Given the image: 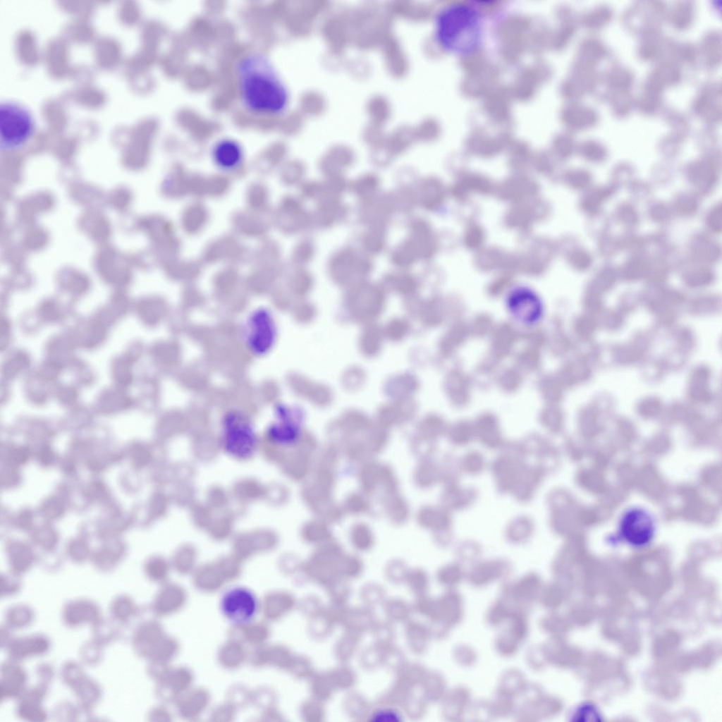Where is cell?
<instances>
[{"instance_id":"obj_9","label":"cell","mask_w":722,"mask_h":722,"mask_svg":"<svg viewBox=\"0 0 722 722\" xmlns=\"http://www.w3.org/2000/svg\"><path fill=\"white\" fill-rule=\"evenodd\" d=\"M220 607L224 616L235 625L250 622L256 616L258 601L256 596L247 588L236 587L223 595Z\"/></svg>"},{"instance_id":"obj_20","label":"cell","mask_w":722,"mask_h":722,"mask_svg":"<svg viewBox=\"0 0 722 722\" xmlns=\"http://www.w3.org/2000/svg\"><path fill=\"white\" fill-rule=\"evenodd\" d=\"M35 613L33 608L25 604L10 606L5 611L4 623L14 631L29 628L34 622Z\"/></svg>"},{"instance_id":"obj_4","label":"cell","mask_w":722,"mask_h":722,"mask_svg":"<svg viewBox=\"0 0 722 722\" xmlns=\"http://www.w3.org/2000/svg\"><path fill=\"white\" fill-rule=\"evenodd\" d=\"M242 339L247 350L253 356L269 355L277 340V324L272 312L264 307L252 310L242 326Z\"/></svg>"},{"instance_id":"obj_11","label":"cell","mask_w":722,"mask_h":722,"mask_svg":"<svg viewBox=\"0 0 722 722\" xmlns=\"http://www.w3.org/2000/svg\"><path fill=\"white\" fill-rule=\"evenodd\" d=\"M102 617L99 605L86 598L71 599L64 604L61 610L62 622L69 628L85 625L91 627Z\"/></svg>"},{"instance_id":"obj_32","label":"cell","mask_w":722,"mask_h":722,"mask_svg":"<svg viewBox=\"0 0 722 722\" xmlns=\"http://www.w3.org/2000/svg\"><path fill=\"white\" fill-rule=\"evenodd\" d=\"M330 463L322 462L314 472L313 484L329 491H332L335 483L334 475Z\"/></svg>"},{"instance_id":"obj_7","label":"cell","mask_w":722,"mask_h":722,"mask_svg":"<svg viewBox=\"0 0 722 722\" xmlns=\"http://www.w3.org/2000/svg\"><path fill=\"white\" fill-rule=\"evenodd\" d=\"M654 522L648 512L631 508L620 519L618 536L623 542L635 548L647 546L654 535Z\"/></svg>"},{"instance_id":"obj_18","label":"cell","mask_w":722,"mask_h":722,"mask_svg":"<svg viewBox=\"0 0 722 722\" xmlns=\"http://www.w3.org/2000/svg\"><path fill=\"white\" fill-rule=\"evenodd\" d=\"M109 611L110 618L119 625H126L133 623L137 606L130 595L120 594L111 601Z\"/></svg>"},{"instance_id":"obj_24","label":"cell","mask_w":722,"mask_h":722,"mask_svg":"<svg viewBox=\"0 0 722 722\" xmlns=\"http://www.w3.org/2000/svg\"><path fill=\"white\" fill-rule=\"evenodd\" d=\"M104 648L92 638L85 642L78 651L80 662L84 666H97L102 660Z\"/></svg>"},{"instance_id":"obj_23","label":"cell","mask_w":722,"mask_h":722,"mask_svg":"<svg viewBox=\"0 0 722 722\" xmlns=\"http://www.w3.org/2000/svg\"><path fill=\"white\" fill-rule=\"evenodd\" d=\"M15 713L20 719L29 722H44L49 717L42 704L16 701Z\"/></svg>"},{"instance_id":"obj_31","label":"cell","mask_w":722,"mask_h":722,"mask_svg":"<svg viewBox=\"0 0 722 722\" xmlns=\"http://www.w3.org/2000/svg\"><path fill=\"white\" fill-rule=\"evenodd\" d=\"M49 690V685L37 682L32 686H27L16 701L34 704H42Z\"/></svg>"},{"instance_id":"obj_10","label":"cell","mask_w":722,"mask_h":722,"mask_svg":"<svg viewBox=\"0 0 722 722\" xmlns=\"http://www.w3.org/2000/svg\"><path fill=\"white\" fill-rule=\"evenodd\" d=\"M372 270L371 262L352 248L336 252L329 263L332 277L338 282H347L367 275Z\"/></svg>"},{"instance_id":"obj_19","label":"cell","mask_w":722,"mask_h":722,"mask_svg":"<svg viewBox=\"0 0 722 722\" xmlns=\"http://www.w3.org/2000/svg\"><path fill=\"white\" fill-rule=\"evenodd\" d=\"M345 213V208L338 197H329L320 200L315 217L320 226L329 228L341 220Z\"/></svg>"},{"instance_id":"obj_12","label":"cell","mask_w":722,"mask_h":722,"mask_svg":"<svg viewBox=\"0 0 722 722\" xmlns=\"http://www.w3.org/2000/svg\"><path fill=\"white\" fill-rule=\"evenodd\" d=\"M1 701L17 699L27 686L28 674L21 662L7 658L1 666Z\"/></svg>"},{"instance_id":"obj_37","label":"cell","mask_w":722,"mask_h":722,"mask_svg":"<svg viewBox=\"0 0 722 722\" xmlns=\"http://www.w3.org/2000/svg\"><path fill=\"white\" fill-rule=\"evenodd\" d=\"M14 630H12L5 623L2 624L0 628V645L1 649H6L8 645L16 637L13 634Z\"/></svg>"},{"instance_id":"obj_2","label":"cell","mask_w":722,"mask_h":722,"mask_svg":"<svg viewBox=\"0 0 722 722\" xmlns=\"http://www.w3.org/2000/svg\"><path fill=\"white\" fill-rule=\"evenodd\" d=\"M484 17L480 8L472 4H453L436 14L434 36L444 51L456 56H467L481 46Z\"/></svg>"},{"instance_id":"obj_6","label":"cell","mask_w":722,"mask_h":722,"mask_svg":"<svg viewBox=\"0 0 722 722\" xmlns=\"http://www.w3.org/2000/svg\"><path fill=\"white\" fill-rule=\"evenodd\" d=\"M268 441L279 448L298 445L301 436L298 415L293 409L278 403L274 409V418L266 429Z\"/></svg>"},{"instance_id":"obj_21","label":"cell","mask_w":722,"mask_h":722,"mask_svg":"<svg viewBox=\"0 0 722 722\" xmlns=\"http://www.w3.org/2000/svg\"><path fill=\"white\" fill-rule=\"evenodd\" d=\"M91 628L92 639L104 647L121 637L119 625L111 618L102 617Z\"/></svg>"},{"instance_id":"obj_17","label":"cell","mask_w":722,"mask_h":722,"mask_svg":"<svg viewBox=\"0 0 722 722\" xmlns=\"http://www.w3.org/2000/svg\"><path fill=\"white\" fill-rule=\"evenodd\" d=\"M71 690L75 693L78 706L89 711H92L102 696V690L99 683L87 675Z\"/></svg>"},{"instance_id":"obj_15","label":"cell","mask_w":722,"mask_h":722,"mask_svg":"<svg viewBox=\"0 0 722 722\" xmlns=\"http://www.w3.org/2000/svg\"><path fill=\"white\" fill-rule=\"evenodd\" d=\"M212 158L219 169L226 172H233L243 165L244 149L238 141L231 137H224L214 145Z\"/></svg>"},{"instance_id":"obj_8","label":"cell","mask_w":722,"mask_h":722,"mask_svg":"<svg viewBox=\"0 0 722 722\" xmlns=\"http://www.w3.org/2000/svg\"><path fill=\"white\" fill-rule=\"evenodd\" d=\"M506 307L511 317L523 326H534L544 317L541 299L527 288L518 287L510 291L506 298Z\"/></svg>"},{"instance_id":"obj_28","label":"cell","mask_w":722,"mask_h":722,"mask_svg":"<svg viewBox=\"0 0 722 722\" xmlns=\"http://www.w3.org/2000/svg\"><path fill=\"white\" fill-rule=\"evenodd\" d=\"M51 716L56 721H76L80 718V709L78 704L71 701L63 700L54 706Z\"/></svg>"},{"instance_id":"obj_29","label":"cell","mask_w":722,"mask_h":722,"mask_svg":"<svg viewBox=\"0 0 722 722\" xmlns=\"http://www.w3.org/2000/svg\"><path fill=\"white\" fill-rule=\"evenodd\" d=\"M306 539L313 544H324L331 538V531L322 521L313 520L304 529Z\"/></svg>"},{"instance_id":"obj_35","label":"cell","mask_w":722,"mask_h":722,"mask_svg":"<svg viewBox=\"0 0 722 722\" xmlns=\"http://www.w3.org/2000/svg\"><path fill=\"white\" fill-rule=\"evenodd\" d=\"M21 582L16 577L2 576L0 583V596L1 598L12 597L21 590Z\"/></svg>"},{"instance_id":"obj_34","label":"cell","mask_w":722,"mask_h":722,"mask_svg":"<svg viewBox=\"0 0 722 722\" xmlns=\"http://www.w3.org/2000/svg\"><path fill=\"white\" fill-rule=\"evenodd\" d=\"M344 508L346 511L351 514H362L367 510L369 502L363 495L354 493L346 498Z\"/></svg>"},{"instance_id":"obj_33","label":"cell","mask_w":722,"mask_h":722,"mask_svg":"<svg viewBox=\"0 0 722 722\" xmlns=\"http://www.w3.org/2000/svg\"><path fill=\"white\" fill-rule=\"evenodd\" d=\"M415 257V252L405 240L393 252L391 259L396 265L400 267H407L413 262Z\"/></svg>"},{"instance_id":"obj_25","label":"cell","mask_w":722,"mask_h":722,"mask_svg":"<svg viewBox=\"0 0 722 722\" xmlns=\"http://www.w3.org/2000/svg\"><path fill=\"white\" fill-rule=\"evenodd\" d=\"M59 673L61 682L71 690L86 676L82 664L73 660L65 661Z\"/></svg>"},{"instance_id":"obj_13","label":"cell","mask_w":722,"mask_h":722,"mask_svg":"<svg viewBox=\"0 0 722 722\" xmlns=\"http://www.w3.org/2000/svg\"><path fill=\"white\" fill-rule=\"evenodd\" d=\"M51 640L43 633L15 637L6 648L8 658L22 662L33 656L47 654L51 649Z\"/></svg>"},{"instance_id":"obj_26","label":"cell","mask_w":722,"mask_h":722,"mask_svg":"<svg viewBox=\"0 0 722 722\" xmlns=\"http://www.w3.org/2000/svg\"><path fill=\"white\" fill-rule=\"evenodd\" d=\"M362 244L365 251L369 254L380 252L385 245V226H371L363 236Z\"/></svg>"},{"instance_id":"obj_3","label":"cell","mask_w":722,"mask_h":722,"mask_svg":"<svg viewBox=\"0 0 722 722\" xmlns=\"http://www.w3.org/2000/svg\"><path fill=\"white\" fill-rule=\"evenodd\" d=\"M219 442L231 458L238 460L252 458L258 449L259 438L250 416L238 408L224 412L219 423Z\"/></svg>"},{"instance_id":"obj_36","label":"cell","mask_w":722,"mask_h":722,"mask_svg":"<svg viewBox=\"0 0 722 722\" xmlns=\"http://www.w3.org/2000/svg\"><path fill=\"white\" fill-rule=\"evenodd\" d=\"M35 673L37 682L50 685L55 678V670L48 662H42L37 665Z\"/></svg>"},{"instance_id":"obj_22","label":"cell","mask_w":722,"mask_h":722,"mask_svg":"<svg viewBox=\"0 0 722 722\" xmlns=\"http://www.w3.org/2000/svg\"><path fill=\"white\" fill-rule=\"evenodd\" d=\"M385 511L389 520L396 524L405 522L409 517L408 505L396 491L387 494Z\"/></svg>"},{"instance_id":"obj_1","label":"cell","mask_w":722,"mask_h":722,"mask_svg":"<svg viewBox=\"0 0 722 722\" xmlns=\"http://www.w3.org/2000/svg\"><path fill=\"white\" fill-rule=\"evenodd\" d=\"M237 94L243 108L252 115L276 117L290 104V92L269 56L259 50L243 54L235 68Z\"/></svg>"},{"instance_id":"obj_5","label":"cell","mask_w":722,"mask_h":722,"mask_svg":"<svg viewBox=\"0 0 722 722\" xmlns=\"http://www.w3.org/2000/svg\"><path fill=\"white\" fill-rule=\"evenodd\" d=\"M35 123L32 114L13 102L0 105V145L6 151L23 147L33 135Z\"/></svg>"},{"instance_id":"obj_27","label":"cell","mask_w":722,"mask_h":722,"mask_svg":"<svg viewBox=\"0 0 722 722\" xmlns=\"http://www.w3.org/2000/svg\"><path fill=\"white\" fill-rule=\"evenodd\" d=\"M350 541L357 549L366 551L374 544V534L371 528L366 524H355L350 530Z\"/></svg>"},{"instance_id":"obj_16","label":"cell","mask_w":722,"mask_h":722,"mask_svg":"<svg viewBox=\"0 0 722 722\" xmlns=\"http://www.w3.org/2000/svg\"><path fill=\"white\" fill-rule=\"evenodd\" d=\"M305 495L313 511L323 519L333 522L341 517V510L332 501L331 492L312 483L307 487Z\"/></svg>"},{"instance_id":"obj_14","label":"cell","mask_w":722,"mask_h":722,"mask_svg":"<svg viewBox=\"0 0 722 722\" xmlns=\"http://www.w3.org/2000/svg\"><path fill=\"white\" fill-rule=\"evenodd\" d=\"M360 482L362 489L368 493L382 489L388 494L396 491L397 487V480L391 467L377 463H369L362 467Z\"/></svg>"},{"instance_id":"obj_30","label":"cell","mask_w":722,"mask_h":722,"mask_svg":"<svg viewBox=\"0 0 722 722\" xmlns=\"http://www.w3.org/2000/svg\"><path fill=\"white\" fill-rule=\"evenodd\" d=\"M379 180L376 175L367 174L359 178L353 184L355 193L364 199L370 198L377 190Z\"/></svg>"}]
</instances>
